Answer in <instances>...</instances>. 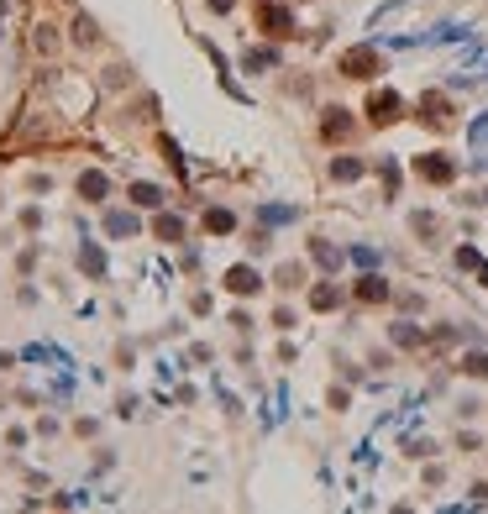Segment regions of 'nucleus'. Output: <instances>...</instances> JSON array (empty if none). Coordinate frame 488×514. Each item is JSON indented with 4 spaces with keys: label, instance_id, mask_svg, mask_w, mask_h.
I'll list each match as a JSON object with an SVG mask.
<instances>
[{
    "label": "nucleus",
    "instance_id": "1",
    "mask_svg": "<svg viewBox=\"0 0 488 514\" xmlns=\"http://www.w3.org/2000/svg\"><path fill=\"white\" fill-rule=\"evenodd\" d=\"M378 69H384V58H378V48H373V43H362V48H347V53H342V74H347V79H373Z\"/></svg>",
    "mask_w": 488,
    "mask_h": 514
},
{
    "label": "nucleus",
    "instance_id": "2",
    "mask_svg": "<svg viewBox=\"0 0 488 514\" xmlns=\"http://www.w3.org/2000/svg\"><path fill=\"white\" fill-rule=\"evenodd\" d=\"M415 173H420L425 184H452V179H457V163H452L446 153H425V158H415Z\"/></svg>",
    "mask_w": 488,
    "mask_h": 514
},
{
    "label": "nucleus",
    "instance_id": "3",
    "mask_svg": "<svg viewBox=\"0 0 488 514\" xmlns=\"http://www.w3.org/2000/svg\"><path fill=\"white\" fill-rule=\"evenodd\" d=\"M399 111H404V100H399L394 89H373V100H368V121H373V126L399 121Z\"/></svg>",
    "mask_w": 488,
    "mask_h": 514
},
{
    "label": "nucleus",
    "instance_id": "4",
    "mask_svg": "<svg viewBox=\"0 0 488 514\" xmlns=\"http://www.w3.org/2000/svg\"><path fill=\"white\" fill-rule=\"evenodd\" d=\"M226 289L247 300V294H257V289H263V273H257L252 263H237V268H226Z\"/></svg>",
    "mask_w": 488,
    "mask_h": 514
},
{
    "label": "nucleus",
    "instance_id": "5",
    "mask_svg": "<svg viewBox=\"0 0 488 514\" xmlns=\"http://www.w3.org/2000/svg\"><path fill=\"white\" fill-rule=\"evenodd\" d=\"M105 195H111V179H105L100 168H85V173H79V199H90V205H100Z\"/></svg>",
    "mask_w": 488,
    "mask_h": 514
},
{
    "label": "nucleus",
    "instance_id": "6",
    "mask_svg": "<svg viewBox=\"0 0 488 514\" xmlns=\"http://www.w3.org/2000/svg\"><path fill=\"white\" fill-rule=\"evenodd\" d=\"M357 300H362V305H384V300H389V278H384V273H362V278H357Z\"/></svg>",
    "mask_w": 488,
    "mask_h": 514
},
{
    "label": "nucleus",
    "instance_id": "7",
    "mask_svg": "<svg viewBox=\"0 0 488 514\" xmlns=\"http://www.w3.org/2000/svg\"><path fill=\"white\" fill-rule=\"evenodd\" d=\"M79 273L105 278V247H100V241H85V247H79Z\"/></svg>",
    "mask_w": 488,
    "mask_h": 514
},
{
    "label": "nucleus",
    "instance_id": "8",
    "mask_svg": "<svg viewBox=\"0 0 488 514\" xmlns=\"http://www.w3.org/2000/svg\"><path fill=\"white\" fill-rule=\"evenodd\" d=\"M257 21H263L273 37H289V26H294V16H289L283 6H263V11H257Z\"/></svg>",
    "mask_w": 488,
    "mask_h": 514
},
{
    "label": "nucleus",
    "instance_id": "9",
    "mask_svg": "<svg viewBox=\"0 0 488 514\" xmlns=\"http://www.w3.org/2000/svg\"><path fill=\"white\" fill-rule=\"evenodd\" d=\"M105 231H111V236H137L142 226H137V215H131V210H111V215H105Z\"/></svg>",
    "mask_w": 488,
    "mask_h": 514
},
{
    "label": "nucleus",
    "instance_id": "10",
    "mask_svg": "<svg viewBox=\"0 0 488 514\" xmlns=\"http://www.w3.org/2000/svg\"><path fill=\"white\" fill-rule=\"evenodd\" d=\"M320 131H325V142H336V137H347L352 131V116L336 105V111H325V121H320Z\"/></svg>",
    "mask_w": 488,
    "mask_h": 514
},
{
    "label": "nucleus",
    "instance_id": "11",
    "mask_svg": "<svg viewBox=\"0 0 488 514\" xmlns=\"http://www.w3.org/2000/svg\"><path fill=\"white\" fill-rule=\"evenodd\" d=\"M131 205L158 210V205H163V189H158V184H147V179H137V184H131Z\"/></svg>",
    "mask_w": 488,
    "mask_h": 514
},
{
    "label": "nucleus",
    "instance_id": "12",
    "mask_svg": "<svg viewBox=\"0 0 488 514\" xmlns=\"http://www.w3.org/2000/svg\"><path fill=\"white\" fill-rule=\"evenodd\" d=\"M205 231H215V236H232V231H237V215H232V210H221V205H215V210H205Z\"/></svg>",
    "mask_w": 488,
    "mask_h": 514
},
{
    "label": "nucleus",
    "instance_id": "13",
    "mask_svg": "<svg viewBox=\"0 0 488 514\" xmlns=\"http://www.w3.org/2000/svg\"><path fill=\"white\" fill-rule=\"evenodd\" d=\"M362 158H331V179H342V184H352V179H362Z\"/></svg>",
    "mask_w": 488,
    "mask_h": 514
},
{
    "label": "nucleus",
    "instance_id": "14",
    "mask_svg": "<svg viewBox=\"0 0 488 514\" xmlns=\"http://www.w3.org/2000/svg\"><path fill=\"white\" fill-rule=\"evenodd\" d=\"M153 236H158V241H184V221H179V215H158V221H153Z\"/></svg>",
    "mask_w": 488,
    "mask_h": 514
},
{
    "label": "nucleus",
    "instance_id": "15",
    "mask_svg": "<svg viewBox=\"0 0 488 514\" xmlns=\"http://www.w3.org/2000/svg\"><path fill=\"white\" fill-rule=\"evenodd\" d=\"M310 257H315V263L325 268V273H336V268H342V252H336L331 241H310Z\"/></svg>",
    "mask_w": 488,
    "mask_h": 514
},
{
    "label": "nucleus",
    "instance_id": "16",
    "mask_svg": "<svg viewBox=\"0 0 488 514\" xmlns=\"http://www.w3.org/2000/svg\"><path fill=\"white\" fill-rule=\"evenodd\" d=\"M273 63H278V53H273V48H247L242 69H247V74H257V69H273Z\"/></svg>",
    "mask_w": 488,
    "mask_h": 514
},
{
    "label": "nucleus",
    "instance_id": "17",
    "mask_svg": "<svg viewBox=\"0 0 488 514\" xmlns=\"http://www.w3.org/2000/svg\"><path fill=\"white\" fill-rule=\"evenodd\" d=\"M420 111H425L430 126H446V111H452V105H446V94H425V100H420Z\"/></svg>",
    "mask_w": 488,
    "mask_h": 514
},
{
    "label": "nucleus",
    "instance_id": "18",
    "mask_svg": "<svg viewBox=\"0 0 488 514\" xmlns=\"http://www.w3.org/2000/svg\"><path fill=\"white\" fill-rule=\"evenodd\" d=\"M310 305L315 310H336L342 305V289H336V283H315V289H310Z\"/></svg>",
    "mask_w": 488,
    "mask_h": 514
},
{
    "label": "nucleus",
    "instance_id": "19",
    "mask_svg": "<svg viewBox=\"0 0 488 514\" xmlns=\"http://www.w3.org/2000/svg\"><path fill=\"white\" fill-rule=\"evenodd\" d=\"M462 373H467V378H488V351H467V357H462Z\"/></svg>",
    "mask_w": 488,
    "mask_h": 514
},
{
    "label": "nucleus",
    "instance_id": "20",
    "mask_svg": "<svg viewBox=\"0 0 488 514\" xmlns=\"http://www.w3.org/2000/svg\"><path fill=\"white\" fill-rule=\"evenodd\" d=\"M257 215H263L268 226H283V221H294V210H289V205H263Z\"/></svg>",
    "mask_w": 488,
    "mask_h": 514
},
{
    "label": "nucleus",
    "instance_id": "21",
    "mask_svg": "<svg viewBox=\"0 0 488 514\" xmlns=\"http://www.w3.org/2000/svg\"><path fill=\"white\" fill-rule=\"evenodd\" d=\"M300 278H305V268H300V263L278 268V283H283V289H300Z\"/></svg>",
    "mask_w": 488,
    "mask_h": 514
},
{
    "label": "nucleus",
    "instance_id": "22",
    "mask_svg": "<svg viewBox=\"0 0 488 514\" xmlns=\"http://www.w3.org/2000/svg\"><path fill=\"white\" fill-rule=\"evenodd\" d=\"M94 37H100V32H94V21L79 16V21H74V43H94Z\"/></svg>",
    "mask_w": 488,
    "mask_h": 514
},
{
    "label": "nucleus",
    "instance_id": "23",
    "mask_svg": "<svg viewBox=\"0 0 488 514\" xmlns=\"http://www.w3.org/2000/svg\"><path fill=\"white\" fill-rule=\"evenodd\" d=\"M394 341H399V346H415V341H420V331L410 326V320H399V326H394Z\"/></svg>",
    "mask_w": 488,
    "mask_h": 514
},
{
    "label": "nucleus",
    "instance_id": "24",
    "mask_svg": "<svg viewBox=\"0 0 488 514\" xmlns=\"http://www.w3.org/2000/svg\"><path fill=\"white\" fill-rule=\"evenodd\" d=\"M483 257H478V247H457V268H478Z\"/></svg>",
    "mask_w": 488,
    "mask_h": 514
},
{
    "label": "nucleus",
    "instance_id": "25",
    "mask_svg": "<svg viewBox=\"0 0 488 514\" xmlns=\"http://www.w3.org/2000/svg\"><path fill=\"white\" fill-rule=\"evenodd\" d=\"M352 263H357V268H373L378 252H373V247H352Z\"/></svg>",
    "mask_w": 488,
    "mask_h": 514
},
{
    "label": "nucleus",
    "instance_id": "26",
    "mask_svg": "<svg viewBox=\"0 0 488 514\" xmlns=\"http://www.w3.org/2000/svg\"><path fill=\"white\" fill-rule=\"evenodd\" d=\"M410 226H415V231H420V236H436V215H415V221H410Z\"/></svg>",
    "mask_w": 488,
    "mask_h": 514
},
{
    "label": "nucleus",
    "instance_id": "27",
    "mask_svg": "<svg viewBox=\"0 0 488 514\" xmlns=\"http://www.w3.org/2000/svg\"><path fill=\"white\" fill-rule=\"evenodd\" d=\"M53 43H58V37H53V26H37V53H53Z\"/></svg>",
    "mask_w": 488,
    "mask_h": 514
},
{
    "label": "nucleus",
    "instance_id": "28",
    "mask_svg": "<svg viewBox=\"0 0 488 514\" xmlns=\"http://www.w3.org/2000/svg\"><path fill=\"white\" fill-rule=\"evenodd\" d=\"M205 6L215 11V16H226V11H232V6H237V0H205Z\"/></svg>",
    "mask_w": 488,
    "mask_h": 514
},
{
    "label": "nucleus",
    "instance_id": "29",
    "mask_svg": "<svg viewBox=\"0 0 488 514\" xmlns=\"http://www.w3.org/2000/svg\"><path fill=\"white\" fill-rule=\"evenodd\" d=\"M478 278H483V283H488V263H478Z\"/></svg>",
    "mask_w": 488,
    "mask_h": 514
},
{
    "label": "nucleus",
    "instance_id": "30",
    "mask_svg": "<svg viewBox=\"0 0 488 514\" xmlns=\"http://www.w3.org/2000/svg\"><path fill=\"white\" fill-rule=\"evenodd\" d=\"M0 21H6V0H0Z\"/></svg>",
    "mask_w": 488,
    "mask_h": 514
}]
</instances>
